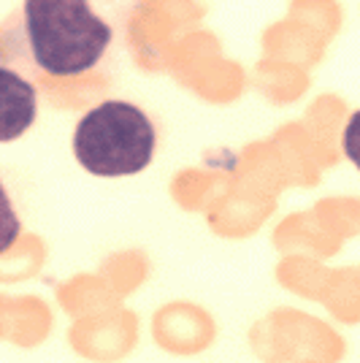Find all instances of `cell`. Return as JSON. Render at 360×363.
Wrapping results in <instances>:
<instances>
[{"label": "cell", "instance_id": "cell-1", "mask_svg": "<svg viewBox=\"0 0 360 363\" xmlns=\"http://www.w3.org/2000/svg\"><path fill=\"white\" fill-rule=\"evenodd\" d=\"M114 30L90 0H22L6 25L9 57L35 74L74 79L106 57Z\"/></svg>", "mask_w": 360, "mask_h": 363}, {"label": "cell", "instance_id": "cell-2", "mask_svg": "<svg viewBox=\"0 0 360 363\" xmlns=\"http://www.w3.org/2000/svg\"><path fill=\"white\" fill-rule=\"evenodd\" d=\"M157 147L154 122L128 101H103L79 120L74 155L92 177H133L152 163Z\"/></svg>", "mask_w": 360, "mask_h": 363}, {"label": "cell", "instance_id": "cell-3", "mask_svg": "<svg viewBox=\"0 0 360 363\" xmlns=\"http://www.w3.org/2000/svg\"><path fill=\"white\" fill-rule=\"evenodd\" d=\"M38 114V92L16 68L0 65V144L30 130Z\"/></svg>", "mask_w": 360, "mask_h": 363}, {"label": "cell", "instance_id": "cell-4", "mask_svg": "<svg viewBox=\"0 0 360 363\" xmlns=\"http://www.w3.org/2000/svg\"><path fill=\"white\" fill-rule=\"evenodd\" d=\"M19 233H22V220H19L14 203H11L6 184L0 182V255H6L14 247Z\"/></svg>", "mask_w": 360, "mask_h": 363}, {"label": "cell", "instance_id": "cell-5", "mask_svg": "<svg viewBox=\"0 0 360 363\" xmlns=\"http://www.w3.org/2000/svg\"><path fill=\"white\" fill-rule=\"evenodd\" d=\"M342 147H344V155L349 157V163L360 171V108L352 111V117L347 120L344 133H342Z\"/></svg>", "mask_w": 360, "mask_h": 363}]
</instances>
